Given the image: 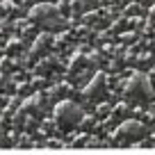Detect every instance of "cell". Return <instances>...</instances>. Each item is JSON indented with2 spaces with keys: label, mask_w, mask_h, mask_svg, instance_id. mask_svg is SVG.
I'll return each instance as SVG.
<instances>
[{
  "label": "cell",
  "mask_w": 155,
  "mask_h": 155,
  "mask_svg": "<svg viewBox=\"0 0 155 155\" xmlns=\"http://www.w3.org/2000/svg\"><path fill=\"white\" fill-rule=\"evenodd\" d=\"M82 96L87 98L89 103H94V105H98V103H103L107 98V75L103 71H96L91 78H89V82L84 84L82 89Z\"/></svg>",
  "instance_id": "5"
},
{
  "label": "cell",
  "mask_w": 155,
  "mask_h": 155,
  "mask_svg": "<svg viewBox=\"0 0 155 155\" xmlns=\"http://www.w3.org/2000/svg\"><path fill=\"white\" fill-rule=\"evenodd\" d=\"M130 112H132V107H128L126 103H116L114 107H110V116H112V121H116V123H121V121H126L128 116H130Z\"/></svg>",
  "instance_id": "7"
},
{
  "label": "cell",
  "mask_w": 155,
  "mask_h": 155,
  "mask_svg": "<svg viewBox=\"0 0 155 155\" xmlns=\"http://www.w3.org/2000/svg\"><path fill=\"white\" fill-rule=\"evenodd\" d=\"M135 5H139V7H144V9H150L153 7V0H132Z\"/></svg>",
  "instance_id": "12"
},
{
  "label": "cell",
  "mask_w": 155,
  "mask_h": 155,
  "mask_svg": "<svg viewBox=\"0 0 155 155\" xmlns=\"http://www.w3.org/2000/svg\"><path fill=\"white\" fill-rule=\"evenodd\" d=\"M123 94V103L128 107H144L150 105L153 101V82H150V75L144 71H132L128 75V80L121 87Z\"/></svg>",
  "instance_id": "1"
},
{
  "label": "cell",
  "mask_w": 155,
  "mask_h": 155,
  "mask_svg": "<svg viewBox=\"0 0 155 155\" xmlns=\"http://www.w3.org/2000/svg\"><path fill=\"white\" fill-rule=\"evenodd\" d=\"M150 137V128L141 119H126L116 128V144H141Z\"/></svg>",
  "instance_id": "3"
},
{
  "label": "cell",
  "mask_w": 155,
  "mask_h": 155,
  "mask_svg": "<svg viewBox=\"0 0 155 155\" xmlns=\"http://www.w3.org/2000/svg\"><path fill=\"white\" fill-rule=\"evenodd\" d=\"M28 18L39 28H57L62 23V16L55 2H34L28 12Z\"/></svg>",
  "instance_id": "4"
},
{
  "label": "cell",
  "mask_w": 155,
  "mask_h": 155,
  "mask_svg": "<svg viewBox=\"0 0 155 155\" xmlns=\"http://www.w3.org/2000/svg\"><path fill=\"white\" fill-rule=\"evenodd\" d=\"M87 62H89V57L84 53H73L71 59H68V64H66V68L71 73H80L84 66H87Z\"/></svg>",
  "instance_id": "8"
},
{
  "label": "cell",
  "mask_w": 155,
  "mask_h": 155,
  "mask_svg": "<svg viewBox=\"0 0 155 155\" xmlns=\"http://www.w3.org/2000/svg\"><path fill=\"white\" fill-rule=\"evenodd\" d=\"M130 9H126L123 12V18H130V16H141L144 14V7H139V5H135V2H130Z\"/></svg>",
  "instance_id": "11"
},
{
  "label": "cell",
  "mask_w": 155,
  "mask_h": 155,
  "mask_svg": "<svg viewBox=\"0 0 155 155\" xmlns=\"http://www.w3.org/2000/svg\"><path fill=\"white\" fill-rule=\"evenodd\" d=\"M0 59H2V50H0Z\"/></svg>",
  "instance_id": "14"
},
{
  "label": "cell",
  "mask_w": 155,
  "mask_h": 155,
  "mask_svg": "<svg viewBox=\"0 0 155 155\" xmlns=\"http://www.w3.org/2000/svg\"><path fill=\"white\" fill-rule=\"evenodd\" d=\"M28 48V46H25V39H21V37H14V39H9V41H7V46H5V50L7 53H14V55H18V53H23V50Z\"/></svg>",
  "instance_id": "10"
},
{
  "label": "cell",
  "mask_w": 155,
  "mask_h": 155,
  "mask_svg": "<svg viewBox=\"0 0 155 155\" xmlns=\"http://www.w3.org/2000/svg\"><path fill=\"white\" fill-rule=\"evenodd\" d=\"M48 96H50V98H59V101L71 98V87H68L66 82H57V84H53V87H50Z\"/></svg>",
  "instance_id": "9"
},
{
  "label": "cell",
  "mask_w": 155,
  "mask_h": 155,
  "mask_svg": "<svg viewBox=\"0 0 155 155\" xmlns=\"http://www.w3.org/2000/svg\"><path fill=\"white\" fill-rule=\"evenodd\" d=\"M0 2H2V0H0Z\"/></svg>",
  "instance_id": "15"
},
{
  "label": "cell",
  "mask_w": 155,
  "mask_h": 155,
  "mask_svg": "<svg viewBox=\"0 0 155 155\" xmlns=\"http://www.w3.org/2000/svg\"><path fill=\"white\" fill-rule=\"evenodd\" d=\"M84 112L82 107L78 105L75 101H71V98H64V101H57L53 107V119L55 123H57L59 130L68 132V130H75L78 126H82L84 123Z\"/></svg>",
  "instance_id": "2"
},
{
  "label": "cell",
  "mask_w": 155,
  "mask_h": 155,
  "mask_svg": "<svg viewBox=\"0 0 155 155\" xmlns=\"http://www.w3.org/2000/svg\"><path fill=\"white\" fill-rule=\"evenodd\" d=\"M53 41H55V39L50 37L48 32H39L37 37L32 39V44H30V55H32L34 59L46 57L48 50H50V46H53Z\"/></svg>",
  "instance_id": "6"
},
{
  "label": "cell",
  "mask_w": 155,
  "mask_h": 155,
  "mask_svg": "<svg viewBox=\"0 0 155 155\" xmlns=\"http://www.w3.org/2000/svg\"><path fill=\"white\" fill-rule=\"evenodd\" d=\"M84 5H94V2H98V0H82Z\"/></svg>",
  "instance_id": "13"
}]
</instances>
